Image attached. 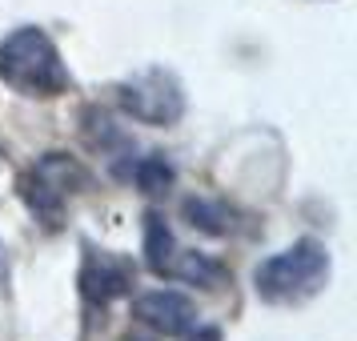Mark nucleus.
Instances as JSON below:
<instances>
[{"label": "nucleus", "instance_id": "nucleus-3", "mask_svg": "<svg viewBox=\"0 0 357 341\" xmlns=\"http://www.w3.org/2000/svg\"><path fill=\"white\" fill-rule=\"evenodd\" d=\"M89 169H84L77 157L68 153H45L40 161L20 177V197L45 229H61L65 225V209H68V197L81 193L89 185Z\"/></svg>", "mask_w": 357, "mask_h": 341}, {"label": "nucleus", "instance_id": "nucleus-4", "mask_svg": "<svg viewBox=\"0 0 357 341\" xmlns=\"http://www.w3.org/2000/svg\"><path fill=\"white\" fill-rule=\"evenodd\" d=\"M116 100L141 125H177L181 116H185V89L161 65L141 68V73H132L129 81H121Z\"/></svg>", "mask_w": 357, "mask_h": 341}, {"label": "nucleus", "instance_id": "nucleus-2", "mask_svg": "<svg viewBox=\"0 0 357 341\" xmlns=\"http://www.w3.org/2000/svg\"><path fill=\"white\" fill-rule=\"evenodd\" d=\"M333 261L321 241H293L289 249L273 253L253 269V289L269 305H301L329 285Z\"/></svg>", "mask_w": 357, "mask_h": 341}, {"label": "nucleus", "instance_id": "nucleus-12", "mask_svg": "<svg viewBox=\"0 0 357 341\" xmlns=\"http://www.w3.org/2000/svg\"><path fill=\"white\" fill-rule=\"evenodd\" d=\"M125 341H145V338H125Z\"/></svg>", "mask_w": 357, "mask_h": 341}, {"label": "nucleus", "instance_id": "nucleus-11", "mask_svg": "<svg viewBox=\"0 0 357 341\" xmlns=\"http://www.w3.org/2000/svg\"><path fill=\"white\" fill-rule=\"evenodd\" d=\"M185 341H221V329H193Z\"/></svg>", "mask_w": 357, "mask_h": 341}, {"label": "nucleus", "instance_id": "nucleus-1", "mask_svg": "<svg viewBox=\"0 0 357 341\" xmlns=\"http://www.w3.org/2000/svg\"><path fill=\"white\" fill-rule=\"evenodd\" d=\"M0 81L8 89H17L20 97H61L73 77H68L61 52L52 45V36L45 29L24 24L17 33H8L0 40Z\"/></svg>", "mask_w": 357, "mask_h": 341}, {"label": "nucleus", "instance_id": "nucleus-9", "mask_svg": "<svg viewBox=\"0 0 357 341\" xmlns=\"http://www.w3.org/2000/svg\"><path fill=\"white\" fill-rule=\"evenodd\" d=\"M173 253H177V237H173V229L165 225L161 213H145V265L157 277H165Z\"/></svg>", "mask_w": 357, "mask_h": 341}, {"label": "nucleus", "instance_id": "nucleus-7", "mask_svg": "<svg viewBox=\"0 0 357 341\" xmlns=\"http://www.w3.org/2000/svg\"><path fill=\"white\" fill-rule=\"evenodd\" d=\"M165 277H173V281H185V285H197V289H221L229 281L225 265L221 261L205 257V253H193V249H181L169 257V269Z\"/></svg>", "mask_w": 357, "mask_h": 341}, {"label": "nucleus", "instance_id": "nucleus-5", "mask_svg": "<svg viewBox=\"0 0 357 341\" xmlns=\"http://www.w3.org/2000/svg\"><path fill=\"white\" fill-rule=\"evenodd\" d=\"M77 285H81V297L89 301V309H105V305H113L116 297L132 293V285H137V261L84 241V261H81V273H77Z\"/></svg>", "mask_w": 357, "mask_h": 341}, {"label": "nucleus", "instance_id": "nucleus-10", "mask_svg": "<svg viewBox=\"0 0 357 341\" xmlns=\"http://www.w3.org/2000/svg\"><path fill=\"white\" fill-rule=\"evenodd\" d=\"M173 165L165 161L161 153H149V157H137L129 169V181H137V189L145 197H161L169 193V185H173Z\"/></svg>", "mask_w": 357, "mask_h": 341}, {"label": "nucleus", "instance_id": "nucleus-8", "mask_svg": "<svg viewBox=\"0 0 357 341\" xmlns=\"http://www.w3.org/2000/svg\"><path fill=\"white\" fill-rule=\"evenodd\" d=\"M185 217H189V225L201 229V233H213V237H237L245 233L241 225V213L229 209L225 201H209V197H189L185 205Z\"/></svg>", "mask_w": 357, "mask_h": 341}, {"label": "nucleus", "instance_id": "nucleus-6", "mask_svg": "<svg viewBox=\"0 0 357 341\" xmlns=\"http://www.w3.org/2000/svg\"><path fill=\"white\" fill-rule=\"evenodd\" d=\"M132 317L141 325H149L153 333H165V338H185L197 329V309L185 293L173 289H153L141 293L132 301Z\"/></svg>", "mask_w": 357, "mask_h": 341}]
</instances>
